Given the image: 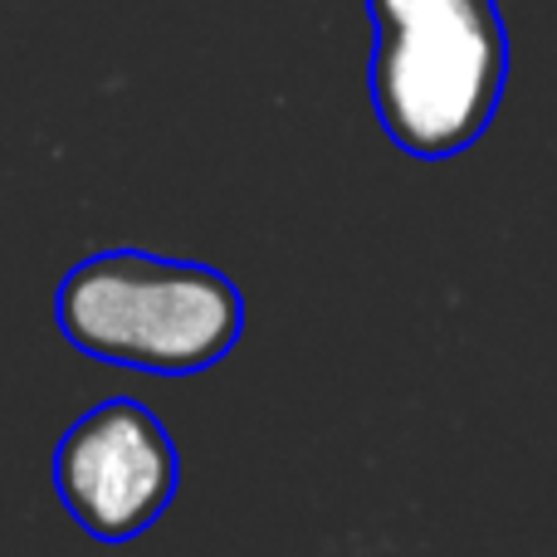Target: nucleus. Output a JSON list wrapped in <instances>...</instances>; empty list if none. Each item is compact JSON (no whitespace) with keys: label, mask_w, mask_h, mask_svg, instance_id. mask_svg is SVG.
Here are the masks:
<instances>
[{"label":"nucleus","mask_w":557,"mask_h":557,"mask_svg":"<svg viewBox=\"0 0 557 557\" xmlns=\"http://www.w3.org/2000/svg\"><path fill=\"white\" fill-rule=\"evenodd\" d=\"M182 484L166 425L133 396H108L64 431L54 490L69 519L98 543H133L166 513Z\"/></svg>","instance_id":"3"},{"label":"nucleus","mask_w":557,"mask_h":557,"mask_svg":"<svg viewBox=\"0 0 557 557\" xmlns=\"http://www.w3.org/2000/svg\"><path fill=\"white\" fill-rule=\"evenodd\" d=\"M372 108L386 137L421 162L470 152L509 84L499 0H367Z\"/></svg>","instance_id":"1"},{"label":"nucleus","mask_w":557,"mask_h":557,"mask_svg":"<svg viewBox=\"0 0 557 557\" xmlns=\"http://www.w3.org/2000/svg\"><path fill=\"white\" fill-rule=\"evenodd\" d=\"M54 318L84 357L147 376H196L240 343L245 298L211 264L103 250L59 278Z\"/></svg>","instance_id":"2"}]
</instances>
